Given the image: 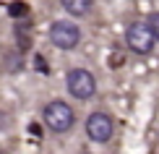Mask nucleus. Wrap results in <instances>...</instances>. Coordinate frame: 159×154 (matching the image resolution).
<instances>
[{
  "mask_svg": "<svg viewBox=\"0 0 159 154\" xmlns=\"http://www.w3.org/2000/svg\"><path fill=\"white\" fill-rule=\"evenodd\" d=\"M42 118H44V125H47L50 131H55V133L70 131V125H73V120H76L73 110H70V105L60 102V99H55V102H50L47 107H44Z\"/></svg>",
  "mask_w": 159,
  "mask_h": 154,
  "instance_id": "nucleus-1",
  "label": "nucleus"
},
{
  "mask_svg": "<svg viewBox=\"0 0 159 154\" xmlns=\"http://www.w3.org/2000/svg\"><path fill=\"white\" fill-rule=\"evenodd\" d=\"M65 86H68L70 97H76V99H91V97L97 94V81H94V76H91L86 68L68 71V76H65Z\"/></svg>",
  "mask_w": 159,
  "mask_h": 154,
  "instance_id": "nucleus-2",
  "label": "nucleus"
},
{
  "mask_svg": "<svg viewBox=\"0 0 159 154\" xmlns=\"http://www.w3.org/2000/svg\"><path fill=\"white\" fill-rule=\"evenodd\" d=\"M125 42H128V47L136 52V55H149L151 50H154V42L157 39L151 37L149 26L143 21H133L128 26V31H125Z\"/></svg>",
  "mask_w": 159,
  "mask_h": 154,
  "instance_id": "nucleus-3",
  "label": "nucleus"
},
{
  "mask_svg": "<svg viewBox=\"0 0 159 154\" xmlns=\"http://www.w3.org/2000/svg\"><path fill=\"white\" fill-rule=\"evenodd\" d=\"M50 42L60 50H73L81 42V29L70 21H55L50 26Z\"/></svg>",
  "mask_w": 159,
  "mask_h": 154,
  "instance_id": "nucleus-4",
  "label": "nucleus"
},
{
  "mask_svg": "<svg viewBox=\"0 0 159 154\" xmlns=\"http://www.w3.org/2000/svg\"><path fill=\"white\" fill-rule=\"evenodd\" d=\"M115 133V123L107 112H91L86 118V136L97 144H107Z\"/></svg>",
  "mask_w": 159,
  "mask_h": 154,
  "instance_id": "nucleus-5",
  "label": "nucleus"
},
{
  "mask_svg": "<svg viewBox=\"0 0 159 154\" xmlns=\"http://www.w3.org/2000/svg\"><path fill=\"white\" fill-rule=\"evenodd\" d=\"M63 8L70 13V16H86V13L91 11V3L94 0H60Z\"/></svg>",
  "mask_w": 159,
  "mask_h": 154,
  "instance_id": "nucleus-6",
  "label": "nucleus"
},
{
  "mask_svg": "<svg viewBox=\"0 0 159 154\" xmlns=\"http://www.w3.org/2000/svg\"><path fill=\"white\" fill-rule=\"evenodd\" d=\"M149 26V31H151V37L154 39H159V13H151V16L146 18V21H143Z\"/></svg>",
  "mask_w": 159,
  "mask_h": 154,
  "instance_id": "nucleus-7",
  "label": "nucleus"
},
{
  "mask_svg": "<svg viewBox=\"0 0 159 154\" xmlns=\"http://www.w3.org/2000/svg\"><path fill=\"white\" fill-rule=\"evenodd\" d=\"M8 11H11V16H13V18H24L26 13H29V8H26L24 3H11V5H8Z\"/></svg>",
  "mask_w": 159,
  "mask_h": 154,
  "instance_id": "nucleus-8",
  "label": "nucleus"
},
{
  "mask_svg": "<svg viewBox=\"0 0 159 154\" xmlns=\"http://www.w3.org/2000/svg\"><path fill=\"white\" fill-rule=\"evenodd\" d=\"M16 34H18V44H21V50H26V47H29V26H18Z\"/></svg>",
  "mask_w": 159,
  "mask_h": 154,
  "instance_id": "nucleus-9",
  "label": "nucleus"
},
{
  "mask_svg": "<svg viewBox=\"0 0 159 154\" xmlns=\"http://www.w3.org/2000/svg\"><path fill=\"white\" fill-rule=\"evenodd\" d=\"M5 125H8V118H5V112H3V110H0V131H3V128H5Z\"/></svg>",
  "mask_w": 159,
  "mask_h": 154,
  "instance_id": "nucleus-10",
  "label": "nucleus"
}]
</instances>
